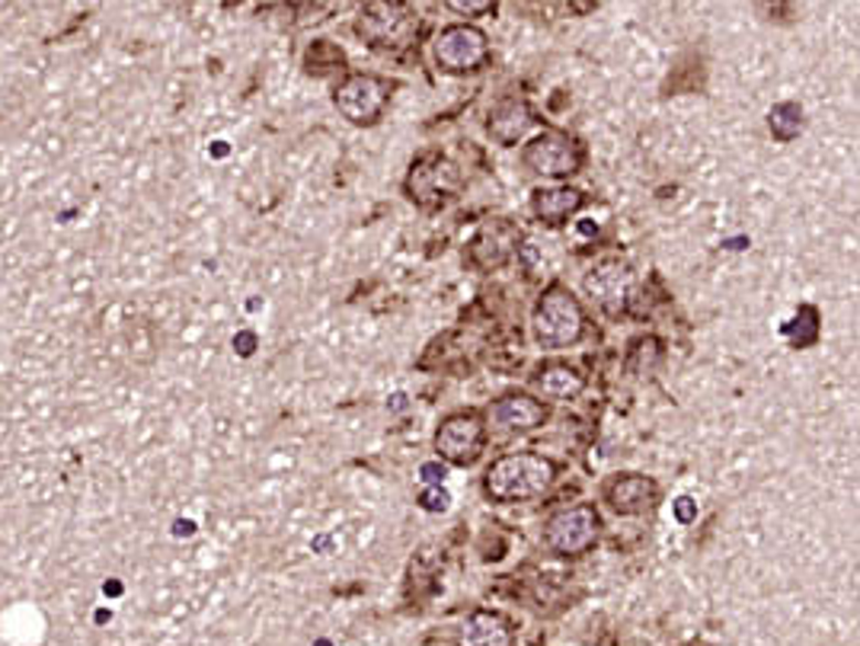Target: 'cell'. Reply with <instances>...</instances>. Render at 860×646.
<instances>
[{
  "mask_svg": "<svg viewBox=\"0 0 860 646\" xmlns=\"http://www.w3.org/2000/svg\"><path fill=\"white\" fill-rule=\"evenodd\" d=\"M553 480H556V464L551 458L519 452V455H502L487 467L484 490L496 502H524L544 496Z\"/></svg>",
  "mask_w": 860,
  "mask_h": 646,
  "instance_id": "obj_1",
  "label": "cell"
},
{
  "mask_svg": "<svg viewBox=\"0 0 860 646\" xmlns=\"http://www.w3.org/2000/svg\"><path fill=\"white\" fill-rule=\"evenodd\" d=\"M531 330L541 349H566L576 346L585 333V310L583 305L560 285L548 288L534 308Z\"/></svg>",
  "mask_w": 860,
  "mask_h": 646,
  "instance_id": "obj_2",
  "label": "cell"
},
{
  "mask_svg": "<svg viewBox=\"0 0 860 646\" xmlns=\"http://www.w3.org/2000/svg\"><path fill=\"white\" fill-rule=\"evenodd\" d=\"M420 30V17L406 0H365L355 32L374 49L406 45Z\"/></svg>",
  "mask_w": 860,
  "mask_h": 646,
  "instance_id": "obj_3",
  "label": "cell"
},
{
  "mask_svg": "<svg viewBox=\"0 0 860 646\" xmlns=\"http://www.w3.org/2000/svg\"><path fill=\"white\" fill-rule=\"evenodd\" d=\"M598 538V512L595 506H570L553 512L544 525V544L553 554L580 557L585 554Z\"/></svg>",
  "mask_w": 860,
  "mask_h": 646,
  "instance_id": "obj_4",
  "label": "cell"
},
{
  "mask_svg": "<svg viewBox=\"0 0 860 646\" xmlns=\"http://www.w3.org/2000/svg\"><path fill=\"white\" fill-rule=\"evenodd\" d=\"M583 148L560 135V131H544L538 135L531 145H524L522 160L524 167L534 173V177H548V180H566L573 173H580L583 167Z\"/></svg>",
  "mask_w": 860,
  "mask_h": 646,
  "instance_id": "obj_5",
  "label": "cell"
},
{
  "mask_svg": "<svg viewBox=\"0 0 860 646\" xmlns=\"http://www.w3.org/2000/svg\"><path fill=\"white\" fill-rule=\"evenodd\" d=\"M391 99V84L374 74H352L337 87V109L352 125H374Z\"/></svg>",
  "mask_w": 860,
  "mask_h": 646,
  "instance_id": "obj_6",
  "label": "cell"
},
{
  "mask_svg": "<svg viewBox=\"0 0 860 646\" xmlns=\"http://www.w3.org/2000/svg\"><path fill=\"white\" fill-rule=\"evenodd\" d=\"M487 442V426L480 420V413H452L448 420H442V426L435 432V452L438 458L458 467H470L480 458Z\"/></svg>",
  "mask_w": 860,
  "mask_h": 646,
  "instance_id": "obj_7",
  "label": "cell"
},
{
  "mask_svg": "<svg viewBox=\"0 0 860 646\" xmlns=\"http://www.w3.org/2000/svg\"><path fill=\"white\" fill-rule=\"evenodd\" d=\"M487 55H490L487 32H480L477 27H467V23L448 27V30L438 32V39H435V62L448 74L477 71L480 64L487 62Z\"/></svg>",
  "mask_w": 860,
  "mask_h": 646,
  "instance_id": "obj_8",
  "label": "cell"
},
{
  "mask_svg": "<svg viewBox=\"0 0 860 646\" xmlns=\"http://www.w3.org/2000/svg\"><path fill=\"white\" fill-rule=\"evenodd\" d=\"M455 186H458V173H455V167L448 160L423 157L420 163H413V173L406 180V192L420 205H438V202H445V195Z\"/></svg>",
  "mask_w": 860,
  "mask_h": 646,
  "instance_id": "obj_9",
  "label": "cell"
},
{
  "mask_svg": "<svg viewBox=\"0 0 860 646\" xmlns=\"http://www.w3.org/2000/svg\"><path fill=\"white\" fill-rule=\"evenodd\" d=\"M588 295L605 310H620L627 305V295L634 288V273L624 260H602L598 266H592V273L585 276Z\"/></svg>",
  "mask_w": 860,
  "mask_h": 646,
  "instance_id": "obj_10",
  "label": "cell"
},
{
  "mask_svg": "<svg viewBox=\"0 0 860 646\" xmlns=\"http://www.w3.org/2000/svg\"><path fill=\"white\" fill-rule=\"evenodd\" d=\"M519 237H522V234H519L509 221H492L487 227H480V234L470 241L467 256H470V263H474L477 269L490 273V269H499V266L509 263L512 250L519 246Z\"/></svg>",
  "mask_w": 860,
  "mask_h": 646,
  "instance_id": "obj_11",
  "label": "cell"
},
{
  "mask_svg": "<svg viewBox=\"0 0 860 646\" xmlns=\"http://www.w3.org/2000/svg\"><path fill=\"white\" fill-rule=\"evenodd\" d=\"M656 499H659V487L652 477L644 474H620L605 487V502L617 516H644L656 506Z\"/></svg>",
  "mask_w": 860,
  "mask_h": 646,
  "instance_id": "obj_12",
  "label": "cell"
},
{
  "mask_svg": "<svg viewBox=\"0 0 860 646\" xmlns=\"http://www.w3.org/2000/svg\"><path fill=\"white\" fill-rule=\"evenodd\" d=\"M548 410L544 403L528 394H506L490 406V423L502 432H531L544 426Z\"/></svg>",
  "mask_w": 860,
  "mask_h": 646,
  "instance_id": "obj_13",
  "label": "cell"
},
{
  "mask_svg": "<svg viewBox=\"0 0 860 646\" xmlns=\"http://www.w3.org/2000/svg\"><path fill=\"white\" fill-rule=\"evenodd\" d=\"M583 202L585 195L580 189L556 186V189H538L534 199H531V209H534L538 221H544L551 227H560V224H566L570 218L583 209Z\"/></svg>",
  "mask_w": 860,
  "mask_h": 646,
  "instance_id": "obj_14",
  "label": "cell"
},
{
  "mask_svg": "<svg viewBox=\"0 0 860 646\" xmlns=\"http://www.w3.org/2000/svg\"><path fill=\"white\" fill-rule=\"evenodd\" d=\"M458 646H516L512 624L496 612H474L464 621Z\"/></svg>",
  "mask_w": 860,
  "mask_h": 646,
  "instance_id": "obj_15",
  "label": "cell"
},
{
  "mask_svg": "<svg viewBox=\"0 0 860 646\" xmlns=\"http://www.w3.org/2000/svg\"><path fill=\"white\" fill-rule=\"evenodd\" d=\"M534 388L551 401H573L585 391V378L566 362H548L534 374Z\"/></svg>",
  "mask_w": 860,
  "mask_h": 646,
  "instance_id": "obj_16",
  "label": "cell"
},
{
  "mask_svg": "<svg viewBox=\"0 0 860 646\" xmlns=\"http://www.w3.org/2000/svg\"><path fill=\"white\" fill-rule=\"evenodd\" d=\"M528 125H531V109L524 99H502L490 113V135L506 148H512L522 138Z\"/></svg>",
  "mask_w": 860,
  "mask_h": 646,
  "instance_id": "obj_17",
  "label": "cell"
},
{
  "mask_svg": "<svg viewBox=\"0 0 860 646\" xmlns=\"http://www.w3.org/2000/svg\"><path fill=\"white\" fill-rule=\"evenodd\" d=\"M803 131V109L797 103H781L771 109V135L777 141H794Z\"/></svg>",
  "mask_w": 860,
  "mask_h": 646,
  "instance_id": "obj_18",
  "label": "cell"
},
{
  "mask_svg": "<svg viewBox=\"0 0 860 646\" xmlns=\"http://www.w3.org/2000/svg\"><path fill=\"white\" fill-rule=\"evenodd\" d=\"M445 3H448V10H455L461 17H484L496 7V0H445Z\"/></svg>",
  "mask_w": 860,
  "mask_h": 646,
  "instance_id": "obj_19",
  "label": "cell"
},
{
  "mask_svg": "<svg viewBox=\"0 0 860 646\" xmlns=\"http://www.w3.org/2000/svg\"><path fill=\"white\" fill-rule=\"evenodd\" d=\"M448 502H452V496L445 490H423V496H420V506L423 509H429V512H445L448 509Z\"/></svg>",
  "mask_w": 860,
  "mask_h": 646,
  "instance_id": "obj_20",
  "label": "cell"
},
{
  "mask_svg": "<svg viewBox=\"0 0 860 646\" xmlns=\"http://www.w3.org/2000/svg\"><path fill=\"white\" fill-rule=\"evenodd\" d=\"M423 480L438 487V484L445 480V467H442V464H423Z\"/></svg>",
  "mask_w": 860,
  "mask_h": 646,
  "instance_id": "obj_21",
  "label": "cell"
},
{
  "mask_svg": "<svg viewBox=\"0 0 860 646\" xmlns=\"http://www.w3.org/2000/svg\"><path fill=\"white\" fill-rule=\"evenodd\" d=\"M678 519H681V522H688V519H691V499H688V496H681V499H678Z\"/></svg>",
  "mask_w": 860,
  "mask_h": 646,
  "instance_id": "obj_22",
  "label": "cell"
}]
</instances>
